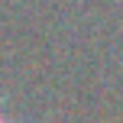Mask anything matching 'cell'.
Returning a JSON list of instances; mask_svg holds the SVG:
<instances>
[{"label":"cell","mask_w":123,"mask_h":123,"mask_svg":"<svg viewBox=\"0 0 123 123\" xmlns=\"http://www.w3.org/2000/svg\"><path fill=\"white\" fill-rule=\"evenodd\" d=\"M0 123H3V117H0Z\"/></svg>","instance_id":"6da1fadb"}]
</instances>
